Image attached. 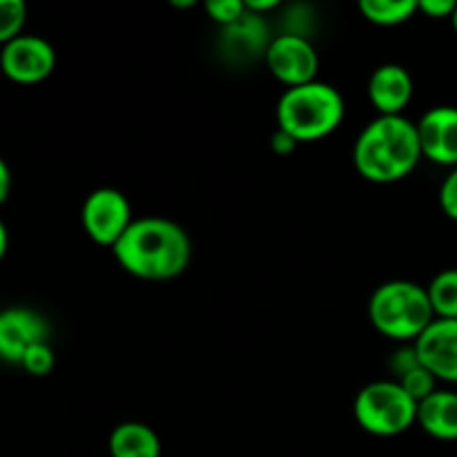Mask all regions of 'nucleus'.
I'll return each mask as SVG.
<instances>
[{"instance_id":"nucleus-2","label":"nucleus","mask_w":457,"mask_h":457,"mask_svg":"<svg viewBox=\"0 0 457 457\" xmlns=\"http://www.w3.org/2000/svg\"><path fill=\"white\" fill-rule=\"evenodd\" d=\"M418 125L406 116H378L361 129L353 150L355 168L370 183H395L418 168Z\"/></svg>"},{"instance_id":"nucleus-19","label":"nucleus","mask_w":457,"mask_h":457,"mask_svg":"<svg viewBox=\"0 0 457 457\" xmlns=\"http://www.w3.org/2000/svg\"><path fill=\"white\" fill-rule=\"evenodd\" d=\"M397 384H400L402 388H404L406 393H409L411 397H413L415 402H424L428 395H433V393L437 391V379L433 378L431 373H428L427 369H424L422 364L418 366V369L409 370V373L404 375V378L395 379Z\"/></svg>"},{"instance_id":"nucleus-4","label":"nucleus","mask_w":457,"mask_h":457,"mask_svg":"<svg viewBox=\"0 0 457 457\" xmlns=\"http://www.w3.org/2000/svg\"><path fill=\"white\" fill-rule=\"evenodd\" d=\"M369 317L378 333L395 342H415L436 321L427 288L406 279L379 286L369 302Z\"/></svg>"},{"instance_id":"nucleus-29","label":"nucleus","mask_w":457,"mask_h":457,"mask_svg":"<svg viewBox=\"0 0 457 457\" xmlns=\"http://www.w3.org/2000/svg\"><path fill=\"white\" fill-rule=\"evenodd\" d=\"M174 7H181V9H186V7H195V0H181V3H177V0H174Z\"/></svg>"},{"instance_id":"nucleus-12","label":"nucleus","mask_w":457,"mask_h":457,"mask_svg":"<svg viewBox=\"0 0 457 457\" xmlns=\"http://www.w3.org/2000/svg\"><path fill=\"white\" fill-rule=\"evenodd\" d=\"M369 98L379 116H402L413 98V79L402 65L378 67L369 80Z\"/></svg>"},{"instance_id":"nucleus-23","label":"nucleus","mask_w":457,"mask_h":457,"mask_svg":"<svg viewBox=\"0 0 457 457\" xmlns=\"http://www.w3.org/2000/svg\"><path fill=\"white\" fill-rule=\"evenodd\" d=\"M420 364H422V361H420L418 353H415V346H413V344H411V346L400 348V351H397L395 355H393L391 370H393V373H395V379H400V378H404V375L409 373V370L418 369Z\"/></svg>"},{"instance_id":"nucleus-18","label":"nucleus","mask_w":457,"mask_h":457,"mask_svg":"<svg viewBox=\"0 0 457 457\" xmlns=\"http://www.w3.org/2000/svg\"><path fill=\"white\" fill-rule=\"evenodd\" d=\"M25 21L27 7L22 0H0V45H7L22 36Z\"/></svg>"},{"instance_id":"nucleus-1","label":"nucleus","mask_w":457,"mask_h":457,"mask_svg":"<svg viewBox=\"0 0 457 457\" xmlns=\"http://www.w3.org/2000/svg\"><path fill=\"white\" fill-rule=\"evenodd\" d=\"M112 253L129 275L145 281H168L187 268L192 241L187 232L170 219L143 217L128 228Z\"/></svg>"},{"instance_id":"nucleus-16","label":"nucleus","mask_w":457,"mask_h":457,"mask_svg":"<svg viewBox=\"0 0 457 457\" xmlns=\"http://www.w3.org/2000/svg\"><path fill=\"white\" fill-rule=\"evenodd\" d=\"M360 12L373 25L395 27L411 21L420 9L418 0H361Z\"/></svg>"},{"instance_id":"nucleus-6","label":"nucleus","mask_w":457,"mask_h":457,"mask_svg":"<svg viewBox=\"0 0 457 457\" xmlns=\"http://www.w3.org/2000/svg\"><path fill=\"white\" fill-rule=\"evenodd\" d=\"M80 219H83V228L89 239L107 248H114L134 223L128 196L114 187L94 190L85 199Z\"/></svg>"},{"instance_id":"nucleus-9","label":"nucleus","mask_w":457,"mask_h":457,"mask_svg":"<svg viewBox=\"0 0 457 457\" xmlns=\"http://www.w3.org/2000/svg\"><path fill=\"white\" fill-rule=\"evenodd\" d=\"M49 342V324L31 308L0 311V360L21 366L22 357L36 344Z\"/></svg>"},{"instance_id":"nucleus-8","label":"nucleus","mask_w":457,"mask_h":457,"mask_svg":"<svg viewBox=\"0 0 457 457\" xmlns=\"http://www.w3.org/2000/svg\"><path fill=\"white\" fill-rule=\"evenodd\" d=\"M54 67H56V52L52 43L40 36L22 34L0 49V70L13 83H40L52 76Z\"/></svg>"},{"instance_id":"nucleus-27","label":"nucleus","mask_w":457,"mask_h":457,"mask_svg":"<svg viewBox=\"0 0 457 457\" xmlns=\"http://www.w3.org/2000/svg\"><path fill=\"white\" fill-rule=\"evenodd\" d=\"M279 7L277 0H245V9L250 13H257V16H263V13L272 12V9Z\"/></svg>"},{"instance_id":"nucleus-3","label":"nucleus","mask_w":457,"mask_h":457,"mask_svg":"<svg viewBox=\"0 0 457 457\" xmlns=\"http://www.w3.org/2000/svg\"><path fill=\"white\" fill-rule=\"evenodd\" d=\"M346 105L337 87L321 80L286 89L277 103V125L297 143L326 138L342 125Z\"/></svg>"},{"instance_id":"nucleus-20","label":"nucleus","mask_w":457,"mask_h":457,"mask_svg":"<svg viewBox=\"0 0 457 457\" xmlns=\"http://www.w3.org/2000/svg\"><path fill=\"white\" fill-rule=\"evenodd\" d=\"M54 361H56V357H54L52 346H49V342H45L29 348L25 353V357H22L21 366L27 373L34 375V378H45V375H49L54 370Z\"/></svg>"},{"instance_id":"nucleus-11","label":"nucleus","mask_w":457,"mask_h":457,"mask_svg":"<svg viewBox=\"0 0 457 457\" xmlns=\"http://www.w3.org/2000/svg\"><path fill=\"white\" fill-rule=\"evenodd\" d=\"M415 125L424 159L451 170L457 168V107H433Z\"/></svg>"},{"instance_id":"nucleus-7","label":"nucleus","mask_w":457,"mask_h":457,"mask_svg":"<svg viewBox=\"0 0 457 457\" xmlns=\"http://www.w3.org/2000/svg\"><path fill=\"white\" fill-rule=\"evenodd\" d=\"M266 65L279 83L288 85V89L299 87V85L317 80L320 54H317L315 45L308 40V36L281 34L268 45Z\"/></svg>"},{"instance_id":"nucleus-22","label":"nucleus","mask_w":457,"mask_h":457,"mask_svg":"<svg viewBox=\"0 0 457 457\" xmlns=\"http://www.w3.org/2000/svg\"><path fill=\"white\" fill-rule=\"evenodd\" d=\"M440 205L451 221H457V168L449 172L440 187Z\"/></svg>"},{"instance_id":"nucleus-28","label":"nucleus","mask_w":457,"mask_h":457,"mask_svg":"<svg viewBox=\"0 0 457 457\" xmlns=\"http://www.w3.org/2000/svg\"><path fill=\"white\" fill-rule=\"evenodd\" d=\"M7 245H9L7 228H4L3 219H0V262H3V257H4V254H7Z\"/></svg>"},{"instance_id":"nucleus-30","label":"nucleus","mask_w":457,"mask_h":457,"mask_svg":"<svg viewBox=\"0 0 457 457\" xmlns=\"http://www.w3.org/2000/svg\"><path fill=\"white\" fill-rule=\"evenodd\" d=\"M451 25H453V29H455V34H457V7H455L453 16H451Z\"/></svg>"},{"instance_id":"nucleus-17","label":"nucleus","mask_w":457,"mask_h":457,"mask_svg":"<svg viewBox=\"0 0 457 457\" xmlns=\"http://www.w3.org/2000/svg\"><path fill=\"white\" fill-rule=\"evenodd\" d=\"M436 320H457V268L442 270L427 286Z\"/></svg>"},{"instance_id":"nucleus-21","label":"nucleus","mask_w":457,"mask_h":457,"mask_svg":"<svg viewBox=\"0 0 457 457\" xmlns=\"http://www.w3.org/2000/svg\"><path fill=\"white\" fill-rule=\"evenodd\" d=\"M205 12H208V16L217 25L228 29V27H232L235 22H239L244 18L245 3H241V0H208L205 3Z\"/></svg>"},{"instance_id":"nucleus-25","label":"nucleus","mask_w":457,"mask_h":457,"mask_svg":"<svg viewBox=\"0 0 457 457\" xmlns=\"http://www.w3.org/2000/svg\"><path fill=\"white\" fill-rule=\"evenodd\" d=\"M297 145H299V143L295 141L290 134H286L284 129H277L275 137H272V150H275L279 156L293 154L295 147H297Z\"/></svg>"},{"instance_id":"nucleus-5","label":"nucleus","mask_w":457,"mask_h":457,"mask_svg":"<svg viewBox=\"0 0 457 457\" xmlns=\"http://www.w3.org/2000/svg\"><path fill=\"white\" fill-rule=\"evenodd\" d=\"M353 411L357 424L378 437L402 436L418 424V402L395 379L373 382L361 388Z\"/></svg>"},{"instance_id":"nucleus-14","label":"nucleus","mask_w":457,"mask_h":457,"mask_svg":"<svg viewBox=\"0 0 457 457\" xmlns=\"http://www.w3.org/2000/svg\"><path fill=\"white\" fill-rule=\"evenodd\" d=\"M270 40H268V27L263 22V16L250 13L248 9L239 22L223 29V43L228 45V52L239 58H253L262 56V54L266 56Z\"/></svg>"},{"instance_id":"nucleus-13","label":"nucleus","mask_w":457,"mask_h":457,"mask_svg":"<svg viewBox=\"0 0 457 457\" xmlns=\"http://www.w3.org/2000/svg\"><path fill=\"white\" fill-rule=\"evenodd\" d=\"M418 424L442 442L457 440V393L440 391L418 404Z\"/></svg>"},{"instance_id":"nucleus-26","label":"nucleus","mask_w":457,"mask_h":457,"mask_svg":"<svg viewBox=\"0 0 457 457\" xmlns=\"http://www.w3.org/2000/svg\"><path fill=\"white\" fill-rule=\"evenodd\" d=\"M9 190H12V172H9L7 161L0 156V205L7 201Z\"/></svg>"},{"instance_id":"nucleus-10","label":"nucleus","mask_w":457,"mask_h":457,"mask_svg":"<svg viewBox=\"0 0 457 457\" xmlns=\"http://www.w3.org/2000/svg\"><path fill=\"white\" fill-rule=\"evenodd\" d=\"M413 346L424 369L437 382L457 384V320H436Z\"/></svg>"},{"instance_id":"nucleus-24","label":"nucleus","mask_w":457,"mask_h":457,"mask_svg":"<svg viewBox=\"0 0 457 457\" xmlns=\"http://www.w3.org/2000/svg\"><path fill=\"white\" fill-rule=\"evenodd\" d=\"M455 7V0H418L420 12L427 13L428 18H436V21H440V18H449L451 21Z\"/></svg>"},{"instance_id":"nucleus-15","label":"nucleus","mask_w":457,"mask_h":457,"mask_svg":"<svg viewBox=\"0 0 457 457\" xmlns=\"http://www.w3.org/2000/svg\"><path fill=\"white\" fill-rule=\"evenodd\" d=\"M112 457H161V440L154 428L141 422H123L110 436Z\"/></svg>"}]
</instances>
